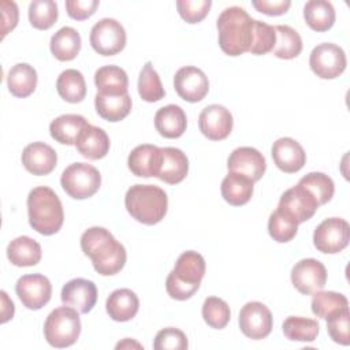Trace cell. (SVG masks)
Listing matches in <instances>:
<instances>
[{"instance_id":"obj_10","label":"cell","mask_w":350,"mask_h":350,"mask_svg":"<svg viewBox=\"0 0 350 350\" xmlns=\"http://www.w3.org/2000/svg\"><path fill=\"white\" fill-rule=\"evenodd\" d=\"M350 241V226L345 219L329 217L321 221L313 232L314 247L325 254L342 252Z\"/></svg>"},{"instance_id":"obj_39","label":"cell","mask_w":350,"mask_h":350,"mask_svg":"<svg viewBox=\"0 0 350 350\" xmlns=\"http://www.w3.org/2000/svg\"><path fill=\"white\" fill-rule=\"evenodd\" d=\"M138 93L146 103H156L165 96L157 71L150 62H146L138 77Z\"/></svg>"},{"instance_id":"obj_31","label":"cell","mask_w":350,"mask_h":350,"mask_svg":"<svg viewBox=\"0 0 350 350\" xmlns=\"http://www.w3.org/2000/svg\"><path fill=\"white\" fill-rule=\"evenodd\" d=\"M37 72L33 66L27 63H18L12 66L7 74L8 90L12 96L25 98L29 97L37 88Z\"/></svg>"},{"instance_id":"obj_21","label":"cell","mask_w":350,"mask_h":350,"mask_svg":"<svg viewBox=\"0 0 350 350\" xmlns=\"http://www.w3.org/2000/svg\"><path fill=\"white\" fill-rule=\"evenodd\" d=\"M161 161V148L156 145H138L131 150L127 159L129 170L141 178L156 176L160 170Z\"/></svg>"},{"instance_id":"obj_3","label":"cell","mask_w":350,"mask_h":350,"mask_svg":"<svg viewBox=\"0 0 350 350\" xmlns=\"http://www.w3.org/2000/svg\"><path fill=\"white\" fill-rule=\"evenodd\" d=\"M29 223L41 235L56 234L64 221L63 205L48 186H37L27 196Z\"/></svg>"},{"instance_id":"obj_30","label":"cell","mask_w":350,"mask_h":350,"mask_svg":"<svg viewBox=\"0 0 350 350\" xmlns=\"http://www.w3.org/2000/svg\"><path fill=\"white\" fill-rule=\"evenodd\" d=\"M7 257L15 267H33L41 260V246L30 237L22 235L8 243Z\"/></svg>"},{"instance_id":"obj_33","label":"cell","mask_w":350,"mask_h":350,"mask_svg":"<svg viewBox=\"0 0 350 350\" xmlns=\"http://www.w3.org/2000/svg\"><path fill=\"white\" fill-rule=\"evenodd\" d=\"M335 8L327 0H310L304 7L306 25L314 31H327L335 23Z\"/></svg>"},{"instance_id":"obj_46","label":"cell","mask_w":350,"mask_h":350,"mask_svg":"<svg viewBox=\"0 0 350 350\" xmlns=\"http://www.w3.org/2000/svg\"><path fill=\"white\" fill-rule=\"evenodd\" d=\"M211 0H178L176 8L183 21L187 23L201 22L209 12Z\"/></svg>"},{"instance_id":"obj_44","label":"cell","mask_w":350,"mask_h":350,"mask_svg":"<svg viewBox=\"0 0 350 350\" xmlns=\"http://www.w3.org/2000/svg\"><path fill=\"white\" fill-rule=\"evenodd\" d=\"M327 331L335 343L347 346L350 343V313L349 308L327 319Z\"/></svg>"},{"instance_id":"obj_27","label":"cell","mask_w":350,"mask_h":350,"mask_svg":"<svg viewBox=\"0 0 350 350\" xmlns=\"http://www.w3.org/2000/svg\"><path fill=\"white\" fill-rule=\"evenodd\" d=\"M131 97L129 93L124 94H101L97 93L94 97V107L103 119L108 122H120L131 111Z\"/></svg>"},{"instance_id":"obj_15","label":"cell","mask_w":350,"mask_h":350,"mask_svg":"<svg viewBox=\"0 0 350 350\" xmlns=\"http://www.w3.org/2000/svg\"><path fill=\"white\" fill-rule=\"evenodd\" d=\"M174 88L182 100L198 103L208 94L209 81L201 68L186 66L175 72Z\"/></svg>"},{"instance_id":"obj_36","label":"cell","mask_w":350,"mask_h":350,"mask_svg":"<svg viewBox=\"0 0 350 350\" xmlns=\"http://www.w3.org/2000/svg\"><path fill=\"white\" fill-rule=\"evenodd\" d=\"M319 328L316 320L301 316H288L282 325L286 338L295 342H313L319 335Z\"/></svg>"},{"instance_id":"obj_5","label":"cell","mask_w":350,"mask_h":350,"mask_svg":"<svg viewBox=\"0 0 350 350\" xmlns=\"http://www.w3.org/2000/svg\"><path fill=\"white\" fill-rule=\"evenodd\" d=\"M124 205L133 219L142 224L153 226L164 219L168 197L159 186L134 185L124 196Z\"/></svg>"},{"instance_id":"obj_38","label":"cell","mask_w":350,"mask_h":350,"mask_svg":"<svg viewBox=\"0 0 350 350\" xmlns=\"http://www.w3.org/2000/svg\"><path fill=\"white\" fill-rule=\"evenodd\" d=\"M298 185L305 187L314 197L319 206L327 204L334 197V180L323 172H309L299 179Z\"/></svg>"},{"instance_id":"obj_7","label":"cell","mask_w":350,"mask_h":350,"mask_svg":"<svg viewBox=\"0 0 350 350\" xmlns=\"http://www.w3.org/2000/svg\"><path fill=\"white\" fill-rule=\"evenodd\" d=\"M60 183L71 198L85 200L98 191L101 175L92 164L72 163L63 171Z\"/></svg>"},{"instance_id":"obj_13","label":"cell","mask_w":350,"mask_h":350,"mask_svg":"<svg viewBox=\"0 0 350 350\" xmlns=\"http://www.w3.org/2000/svg\"><path fill=\"white\" fill-rule=\"evenodd\" d=\"M15 291L23 306L30 310H38L49 302L52 284L49 279L41 273L23 275L18 279Z\"/></svg>"},{"instance_id":"obj_14","label":"cell","mask_w":350,"mask_h":350,"mask_svg":"<svg viewBox=\"0 0 350 350\" xmlns=\"http://www.w3.org/2000/svg\"><path fill=\"white\" fill-rule=\"evenodd\" d=\"M291 283L304 295L323 290L327 282V269L316 258H302L291 269Z\"/></svg>"},{"instance_id":"obj_22","label":"cell","mask_w":350,"mask_h":350,"mask_svg":"<svg viewBox=\"0 0 350 350\" xmlns=\"http://www.w3.org/2000/svg\"><path fill=\"white\" fill-rule=\"evenodd\" d=\"M189 172V160L178 148H161V161L157 178L168 185L180 183Z\"/></svg>"},{"instance_id":"obj_49","label":"cell","mask_w":350,"mask_h":350,"mask_svg":"<svg viewBox=\"0 0 350 350\" xmlns=\"http://www.w3.org/2000/svg\"><path fill=\"white\" fill-rule=\"evenodd\" d=\"M0 7H1V14H3L1 36H3V38H4L10 30L15 29V26H16V23H18L19 11H18V5H16L14 1L3 0V1L0 3Z\"/></svg>"},{"instance_id":"obj_17","label":"cell","mask_w":350,"mask_h":350,"mask_svg":"<svg viewBox=\"0 0 350 350\" xmlns=\"http://www.w3.org/2000/svg\"><path fill=\"white\" fill-rule=\"evenodd\" d=\"M227 168L230 172L241 174L252 182H257L262 178L267 170V163L262 153L256 148L241 146L234 149L228 156Z\"/></svg>"},{"instance_id":"obj_2","label":"cell","mask_w":350,"mask_h":350,"mask_svg":"<svg viewBox=\"0 0 350 350\" xmlns=\"http://www.w3.org/2000/svg\"><path fill=\"white\" fill-rule=\"evenodd\" d=\"M254 22L245 8L228 7L217 18L219 45L226 55L239 56L250 51L254 33Z\"/></svg>"},{"instance_id":"obj_42","label":"cell","mask_w":350,"mask_h":350,"mask_svg":"<svg viewBox=\"0 0 350 350\" xmlns=\"http://www.w3.org/2000/svg\"><path fill=\"white\" fill-rule=\"evenodd\" d=\"M298 231V224L287 217L280 211H275L271 213L268 219V232L271 238L279 243H286L291 241Z\"/></svg>"},{"instance_id":"obj_43","label":"cell","mask_w":350,"mask_h":350,"mask_svg":"<svg viewBox=\"0 0 350 350\" xmlns=\"http://www.w3.org/2000/svg\"><path fill=\"white\" fill-rule=\"evenodd\" d=\"M276 42V33L275 27L257 21L254 22V33H253V42L250 46L249 53L252 55H265L268 52H272Z\"/></svg>"},{"instance_id":"obj_40","label":"cell","mask_w":350,"mask_h":350,"mask_svg":"<svg viewBox=\"0 0 350 350\" xmlns=\"http://www.w3.org/2000/svg\"><path fill=\"white\" fill-rule=\"evenodd\" d=\"M59 16L57 4L53 0H33L29 5L30 25L38 30L52 27Z\"/></svg>"},{"instance_id":"obj_6","label":"cell","mask_w":350,"mask_h":350,"mask_svg":"<svg viewBox=\"0 0 350 350\" xmlns=\"http://www.w3.org/2000/svg\"><path fill=\"white\" fill-rule=\"evenodd\" d=\"M79 312L67 305L52 310L44 323V336L46 342L57 349L74 345L79 338Z\"/></svg>"},{"instance_id":"obj_20","label":"cell","mask_w":350,"mask_h":350,"mask_svg":"<svg viewBox=\"0 0 350 350\" xmlns=\"http://www.w3.org/2000/svg\"><path fill=\"white\" fill-rule=\"evenodd\" d=\"M57 163V154L45 142H31L22 152V164L33 175L42 176L51 174Z\"/></svg>"},{"instance_id":"obj_28","label":"cell","mask_w":350,"mask_h":350,"mask_svg":"<svg viewBox=\"0 0 350 350\" xmlns=\"http://www.w3.org/2000/svg\"><path fill=\"white\" fill-rule=\"evenodd\" d=\"M94 85L101 94H124L129 93V77L118 66H103L94 72Z\"/></svg>"},{"instance_id":"obj_50","label":"cell","mask_w":350,"mask_h":350,"mask_svg":"<svg viewBox=\"0 0 350 350\" xmlns=\"http://www.w3.org/2000/svg\"><path fill=\"white\" fill-rule=\"evenodd\" d=\"M1 295V323H7L10 319H12L15 308H14V302L8 298L5 291H0Z\"/></svg>"},{"instance_id":"obj_48","label":"cell","mask_w":350,"mask_h":350,"mask_svg":"<svg viewBox=\"0 0 350 350\" xmlns=\"http://www.w3.org/2000/svg\"><path fill=\"white\" fill-rule=\"evenodd\" d=\"M252 5L258 11L269 16H276V15H283L287 12L290 8L291 3L288 0H253Z\"/></svg>"},{"instance_id":"obj_45","label":"cell","mask_w":350,"mask_h":350,"mask_svg":"<svg viewBox=\"0 0 350 350\" xmlns=\"http://www.w3.org/2000/svg\"><path fill=\"white\" fill-rule=\"evenodd\" d=\"M187 346L189 343L185 332L174 327L160 329L153 342L156 350H185Z\"/></svg>"},{"instance_id":"obj_34","label":"cell","mask_w":350,"mask_h":350,"mask_svg":"<svg viewBox=\"0 0 350 350\" xmlns=\"http://www.w3.org/2000/svg\"><path fill=\"white\" fill-rule=\"evenodd\" d=\"M59 96L71 104L81 103L86 96V83L81 71L75 68L64 70L56 81Z\"/></svg>"},{"instance_id":"obj_12","label":"cell","mask_w":350,"mask_h":350,"mask_svg":"<svg viewBox=\"0 0 350 350\" xmlns=\"http://www.w3.org/2000/svg\"><path fill=\"white\" fill-rule=\"evenodd\" d=\"M238 321L245 336L260 340L271 334L273 317L267 305L258 301H252L242 306Z\"/></svg>"},{"instance_id":"obj_35","label":"cell","mask_w":350,"mask_h":350,"mask_svg":"<svg viewBox=\"0 0 350 350\" xmlns=\"http://www.w3.org/2000/svg\"><path fill=\"white\" fill-rule=\"evenodd\" d=\"M276 33V42L272 53L279 59H294L302 52V38L297 30L287 25L273 26Z\"/></svg>"},{"instance_id":"obj_29","label":"cell","mask_w":350,"mask_h":350,"mask_svg":"<svg viewBox=\"0 0 350 350\" xmlns=\"http://www.w3.org/2000/svg\"><path fill=\"white\" fill-rule=\"evenodd\" d=\"M253 183L254 182H252L249 178L228 171V174L224 176L221 182V197L230 205H245L253 196Z\"/></svg>"},{"instance_id":"obj_25","label":"cell","mask_w":350,"mask_h":350,"mask_svg":"<svg viewBox=\"0 0 350 350\" xmlns=\"http://www.w3.org/2000/svg\"><path fill=\"white\" fill-rule=\"evenodd\" d=\"M75 146L83 157L89 160H98L107 156L109 150V137L103 129L89 123L81 133Z\"/></svg>"},{"instance_id":"obj_47","label":"cell","mask_w":350,"mask_h":350,"mask_svg":"<svg viewBox=\"0 0 350 350\" xmlns=\"http://www.w3.org/2000/svg\"><path fill=\"white\" fill-rule=\"evenodd\" d=\"M98 4V0H67L66 10L70 18L75 21H83L96 12Z\"/></svg>"},{"instance_id":"obj_32","label":"cell","mask_w":350,"mask_h":350,"mask_svg":"<svg viewBox=\"0 0 350 350\" xmlns=\"http://www.w3.org/2000/svg\"><path fill=\"white\" fill-rule=\"evenodd\" d=\"M49 48L57 60L70 62L81 51V36L74 27L64 26L51 37Z\"/></svg>"},{"instance_id":"obj_1","label":"cell","mask_w":350,"mask_h":350,"mask_svg":"<svg viewBox=\"0 0 350 350\" xmlns=\"http://www.w3.org/2000/svg\"><path fill=\"white\" fill-rule=\"evenodd\" d=\"M81 249L103 276L118 273L126 264V249L104 227H90L81 237Z\"/></svg>"},{"instance_id":"obj_19","label":"cell","mask_w":350,"mask_h":350,"mask_svg":"<svg viewBox=\"0 0 350 350\" xmlns=\"http://www.w3.org/2000/svg\"><path fill=\"white\" fill-rule=\"evenodd\" d=\"M271 154L276 167L286 172H298L306 163V153L299 142L290 137H282L272 145Z\"/></svg>"},{"instance_id":"obj_4","label":"cell","mask_w":350,"mask_h":350,"mask_svg":"<svg viewBox=\"0 0 350 350\" xmlns=\"http://www.w3.org/2000/svg\"><path fill=\"white\" fill-rule=\"evenodd\" d=\"M205 269V260L200 253L194 250L183 252L167 276L165 290L168 295L178 301L191 298L200 288Z\"/></svg>"},{"instance_id":"obj_8","label":"cell","mask_w":350,"mask_h":350,"mask_svg":"<svg viewBox=\"0 0 350 350\" xmlns=\"http://www.w3.org/2000/svg\"><path fill=\"white\" fill-rule=\"evenodd\" d=\"M126 30L112 18L100 19L90 30V45L103 56H113L126 46Z\"/></svg>"},{"instance_id":"obj_18","label":"cell","mask_w":350,"mask_h":350,"mask_svg":"<svg viewBox=\"0 0 350 350\" xmlns=\"http://www.w3.org/2000/svg\"><path fill=\"white\" fill-rule=\"evenodd\" d=\"M62 302L79 313H88L97 302V287L92 280L77 278L67 282L60 294Z\"/></svg>"},{"instance_id":"obj_9","label":"cell","mask_w":350,"mask_h":350,"mask_svg":"<svg viewBox=\"0 0 350 350\" xmlns=\"http://www.w3.org/2000/svg\"><path fill=\"white\" fill-rule=\"evenodd\" d=\"M345 51L332 42H323L314 46L309 56L310 70L321 79L338 78L346 68Z\"/></svg>"},{"instance_id":"obj_16","label":"cell","mask_w":350,"mask_h":350,"mask_svg":"<svg viewBox=\"0 0 350 350\" xmlns=\"http://www.w3.org/2000/svg\"><path fill=\"white\" fill-rule=\"evenodd\" d=\"M231 112L219 104H211L205 107L198 116L200 131L211 141L226 139L232 130Z\"/></svg>"},{"instance_id":"obj_41","label":"cell","mask_w":350,"mask_h":350,"mask_svg":"<svg viewBox=\"0 0 350 350\" xmlns=\"http://www.w3.org/2000/svg\"><path fill=\"white\" fill-rule=\"evenodd\" d=\"M202 319L209 327L223 329L231 319L228 304L221 298L208 297L202 305Z\"/></svg>"},{"instance_id":"obj_23","label":"cell","mask_w":350,"mask_h":350,"mask_svg":"<svg viewBox=\"0 0 350 350\" xmlns=\"http://www.w3.org/2000/svg\"><path fill=\"white\" fill-rule=\"evenodd\" d=\"M187 118L185 111L175 104H168L157 109L154 115V127L164 138H179L186 131Z\"/></svg>"},{"instance_id":"obj_26","label":"cell","mask_w":350,"mask_h":350,"mask_svg":"<svg viewBox=\"0 0 350 350\" xmlns=\"http://www.w3.org/2000/svg\"><path fill=\"white\" fill-rule=\"evenodd\" d=\"M88 120L77 113L57 116L49 124L51 137L63 145H75L81 133L88 126Z\"/></svg>"},{"instance_id":"obj_11","label":"cell","mask_w":350,"mask_h":350,"mask_svg":"<svg viewBox=\"0 0 350 350\" xmlns=\"http://www.w3.org/2000/svg\"><path fill=\"white\" fill-rule=\"evenodd\" d=\"M317 209L319 204L314 197L298 183L282 194L278 205V211L284 213L297 224L309 220Z\"/></svg>"},{"instance_id":"obj_37","label":"cell","mask_w":350,"mask_h":350,"mask_svg":"<svg viewBox=\"0 0 350 350\" xmlns=\"http://www.w3.org/2000/svg\"><path fill=\"white\" fill-rule=\"evenodd\" d=\"M349 308L347 298L335 291H316L312 298V312L314 316L327 320L335 313Z\"/></svg>"},{"instance_id":"obj_24","label":"cell","mask_w":350,"mask_h":350,"mask_svg":"<svg viewBox=\"0 0 350 350\" xmlns=\"http://www.w3.org/2000/svg\"><path fill=\"white\" fill-rule=\"evenodd\" d=\"M105 309L115 321H129L135 317L139 309V299L130 288H118L107 298Z\"/></svg>"}]
</instances>
